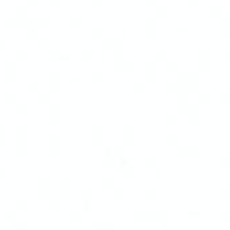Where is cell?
Masks as SVG:
<instances>
[{"label":"cell","mask_w":230,"mask_h":230,"mask_svg":"<svg viewBox=\"0 0 230 230\" xmlns=\"http://www.w3.org/2000/svg\"><path fill=\"white\" fill-rule=\"evenodd\" d=\"M50 19L47 16H34V15L23 14V15H12V16H6V23L12 24V26H47Z\"/></svg>","instance_id":"cell-1"},{"label":"cell","mask_w":230,"mask_h":230,"mask_svg":"<svg viewBox=\"0 0 230 230\" xmlns=\"http://www.w3.org/2000/svg\"><path fill=\"white\" fill-rule=\"evenodd\" d=\"M103 43L104 47L111 46L114 49L115 60L122 58V53H123V39L122 38H104Z\"/></svg>","instance_id":"cell-2"},{"label":"cell","mask_w":230,"mask_h":230,"mask_svg":"<svg viewBox=\"0 0 230 230\" xmlns=\"http://www.w3.org/2000/svg\"><path fill=\"white\" fill-rule=\"evenodd\" d=\"M6 77L7 81L16 80V61L15 60H8L6 62Z\"/></svg>","instance_id":"cell-3"},{"label":"cell","mask_w":230,"mask_h":230,"mask_svg":"<svg viewBox=\"0 0 230 230\" xmlns=\"http://www.w3.org/2000/svg\"><path fill=\"white\" fill-rule=\"evenodd\" d=\"M49 87L50 92H58L60 91V73L58 72H50L49 73Z\"/></svg>","instance_id":"cell-4"},{"label":"cell","mask_w":230,"mask_h":230,"mask_svg":"<svg viewBox=\"0 0 230 230\" xmlns=\"http://www.w3.org/2000/svg\"><path fill=\"white\" fill-rule=\"evenodd\" d=\"M71 181L68 179L61 180V199H71V187H69Z\"/></svg>","instance_id":"cell-5"},{"label":"cell","mask_w":230,"mask_h":230,"mask_svg":"<svg viewBox=\"0 0 230 230\" xmlns=\"http://www.w3.org/2000/svg\"><path fill=\"white\" fill-rule=\"evenodd\" d=\"M126 69V68H131L133 69V61H127V60L119 58L115 60V69Z\"/></svg>","instance_id":"cell-6"},{"label":"cell","mask_w":230,"mask_h":230,"mask_svg":"<svg viewBox=\"0 0 230 230\" xmlns=\"http://www.w3.org/2000/svg\"><path fill=\"white\" fill-rule=\"evenodd\" d=\"M38 45L41 49H49V38H46V37H39L38 38Z\"/></svg>","instance_id":"cell-7"},{"label":"cell","mask_w":230,"mask_h":230,"mask_svg":"<svg viewBox=\"0 0 230 230\" xmlns=\"http://www.w3.org/2000/svg\"><path fill=\"white\" fill-rule=\"evenodd\" d=\"M81 57H83L84 60H92L94 58V50L92 49H84V50H81Z\"/></svg>","instance_id":"cell-8"},{"label":"cell","mask_w":230,"mask_h":230,"mask_svg":"<svg viewBox=\"0 0 230 230\" xmlns=\"http://www.w3.org/2000/svg\"><path fill=\"white\" fill-rule=\"evenodd\" d=\"M27 29V32H29L30 37H38V26H29L26 27Z\"/></svg>","instance_id":"cell-9"},{"label":"cell","mask_w":230,"mask_h":230,"mask_svg":"<svg viewBox=\"0 0 230 230\" xmlns=\"http://www.w3.org/2000/svg\"><path fill=\"white\" fill-rule=\"evenodd\" d=\"M103 34H104V30L102 29V27H94V29H92V35L94 37L103 38Z\"/></svg>","instance_id":"cell-10"},{"label":"cell","mask_w":230,"mask_h":230,"mask_svg":"<svg viewBox=\"0 0 230 230\" xmlns=\"http://www.w3.org/2000/svg\"><path fill=\"white\" fill-rule=\"evenodd\" d=\"M6 126L4 125H0V145L3 146L4 144H6V138H4V136H6Z\"/></svg>","instance_id":"cell-11"},{"label":"cell","mask_w":230,"mask_h":230,"mask_svg":"<svg viewBox=\"0 0 230 230\" xmlns=\"http://www.w3.org/2000/svg\"><path fill=\"white\" fill-rule=\"evenodd\" d=\"M16 57H18V60H26L27 58V50L26 49H18V50H16Z\"/></svg>","instance_id":"cell-12"},{"label":"cell","mask_w":230,"mask_h":230,"mask_svg":"<svg viewBox=\"0 0 230 230\" xmlns=\"http://www.w3.org/2000/svg\"><path fill=\"white\" fill-rule=\"evenodd\" d=\"M27 92H29V94L38 92V84L37 83H29L27 84Z\"/></svg>","instance_id":"cell-13"},{"label":"cell","mask_w":230,"mask_h":230,"mask_svg":"<svg viewBox=\"0 0 230 230\" xmlns=\"http://www.w3.org/2000/svg\"><path fill=\"white\" fill-rule=\"evenodd\" d=\"M6 103L7 104L16 103V95H15V94H7L6 95Z\"/></svg>","instance_id":"cell-14"},{"label":"cell","mask_w":230,"mask_h":230,"mask_svg":"<svg viewBox=\"0 0 230 230\" xmlns=\"http://www.w3.org/2000/svg\"><path fill=\"white\" fill-rule=\"evenodd\" d=\"M92 77H94V81H102L103 80V72L100 71L92 72Z\"/></svg>","instance_id":"cell-15"},{"label":"cell","mask_w":230,"mask_h":230,"mask_svg":"<svg viewBox=\"0 0 230 230\" xmlns=\"http://www.w3.org/2000/svg\"><path fill=\"white\" fill-rule=\"evenodd\" d=\"M81 23H83L81 16H72V18H71V24H72V26H80Z\"/></svg>","instance_id":"cell-16"},{"label":"cell","mask_w":230,"mask_h":230,"mask_svg":"<svg viewBox=\"0 0 230 230\" xmlns=\"http://www.w3.org/2000/svg\"><path fill=\"white\" fill-rule=\"evenodd\" d=\"M15 14H16V15L27 14V6H18L16 8H15Z\"/></svg>","instance_id":"cell-17"},{"label":"cell","mask_w":230,"mask_h":230,"mask_svg":"<svg viewBox=\"0 0 230 230\" xmlns=\"http://www.w3.org/2000/svg\"><path fill=\"white\" fill-rule=\"evenodd\" d=\"M39 100L38 103L39 104H43V103H49V95L47 94H39Z\"/></svg>","instance_id":"cell-18"},{"label":"cell","mask_w":230,"mask_h":230,"mask_svg":"<svg viewBox=\"0 0 230 230\" xmlns=\"http://www.w3.org/2000/svg\"><path fill=\"white\" fill-rule=\"evenodd\" d=\"M16 108H18V111H16V114H18V115H22V114L26 115L27 114V106H26V104H19Z\"/></svg>","instance_id":"cell-19"},{"label":"cell","mask_w":230,"mask_h":230,"mask_svg":"<svg viewBox=\"0 0 230 230\" xmlns=\"http://www.w3.org/2000/svg\"><path fill=\"white\" fill-rule=\"evenodd\" d=\"M103 184H104V188H106V189H108V188H114V180H112V179H106V180H104V181H103Z\"/></svg>","instance_id":"cell-20"},{"label":"cell","mask_w":230,"mask_h":230,"mask_svg":"<svg viewBox=\"0 0 230 230\" xmlns=\"http://www.w3.org/2000/svg\"><path fill=\"white\" fill-rule=\"evenodd\" d=\"M49 206H50L49 209H50L52 211H54V210H56V211H58V210H60V202L58 201H52Z\"/></svg>","instance_id":"cell-21"},{"label":"cell","mask_w":230,"mask_h":230,"mask_svg":"<svg viewBox=\"0 0 230 230\" xmlns=\"http://www.w3.org/2000/svg\"><path fill=\"white\" fill-rule=\"evenodd\" d=\"M71 217H72V221H77V222H79V221H81V214H80V212L79 211H72L71 212Z\"/></svg>","instance_id":"cell-22"},{"label":"cell","mask_w":230,"mask_h":230,"mask_svg":"<svg viewBox=\"0 0 230 230\" xmlns=\"http://www.w3.org/2000/svg\"><path fill=\"white\" fill-rule=\"evenodd\" d=\"M60 50H57V49H50V50H49V56H50V58H54V57H56V58H60Z\"/></svg>","instance_id":"cell-23"},{"label":"cell","mask_w":230,"mask_h":230,"mask_svg":"<svg viewBox=\"0 0 230 230\" xmlns=\"http://www.w3.org/2000/svg\"><path fill=\"white\" fill-rule=\"evenodd\" d=\"M104 167H114V158L112 157H106L104 158Z\"/></svg>","instance_id":"cell-24"},{"label":"cell","mask_w":230,"mask_h":230,"mask_svg":"<svg viewBox=\"0 0 230 230\" xmlns=\"http://www.w3.org/2000/svg\"><path fill=\"white\" fill-rule=\"evenodd\" d=\"M18 210H23V211H26L27 210V202L26 201H23V202L19 201L18 202Z\"/></svg>","instance_id":"cell-25"},{"label":"cell","mask_w":230,"mask_h":230,"mask_svg":"<svg viewBox=\"0 0 230 230\" xmlns=\"http://www.w3.org/2000/svg\"><path fill=\"white\" fill-rule=\"evenodd\" d=\"M129 162V158H126V157H122L121 156V158H119V164H121V167H122V169L126 167V164Z\"/></svg>","instance_id":"cell-26"},{"label":"cell","mask_w":230,"mask_h":230,"mask_svg":"<svg viewBox=\"0 0 230 230\" xmlns=\"http://www.w3.org/2000/svg\"><path fill=\"white\" fill-rule=\"evenodd\" d=\"M122 195H123L122 189H116V191H115V199H122V198H123Z\"/></svg>","instance_id":"cell-27"},{"label":"cell","mask_w":230,"mask_h":230,"mask_svg":"<svg viewBox=\"0 0 230 230\" xmlns=\"http://www.w3.org/2000/svg\"><path fill=\"white\" fill-rule=\"evenodd\" d=\"M7 221H14L15 219V212H7Z\"/></svg>","instance_id":"cell-28"},{"label":"cell","mask_w":230,"mask_h":230,"mask_svg":"<svg viewBox=\"0 0 230 230\" xmlns=\"http://www.w3.org/2000/svg\"><path fill=\"white\" fill-rule=\"evenodd\" d=\"M91 207H89V201H84V211H89Z\"/></svg>","instance_id":"cell-29"},{"label":"cell","mask_w":230,"mask_h":230,"mask_svg":"<svg viewBox=\"0 0 230 230\" xmlns=\"http://www.w3.org/2000/svg\"><path fill=\"white\" fill-rule=\"evenodd\" d=\"M3 47H6V39L0 38V49H3Z\"/></svg>","instance_id":"cell-30"},{"label":"cell","mask_w":230,"mask_h":230,"mask_svg":"<svg viewBox=\"0 0 230 230\" xmlns=\"http://www.w3.org/2000/svg\"><path fill=\"white\" fill-rule=\"evenodd\" d=\"M111 152H112L111 147H106V157H110V156H111Z\"/></svg>","instance_id":"cell-31"},{"label":"cell","mask_w":230,"mask_h":230,"mask_svg":"<svg viewBox=\"0 0 230 230\" xmlns=\"http://www.w3.org/2000/svg\"><path fill=\"white\" fill-rule=\"evenodd\" d=\"M27 4H38V0H27Z\"/></svg>","instance_id":"cell-32"},{"label":"cell","mask_w":230,"mask_h":230,"mask_svg":"<svg viewBox=\"0 0 230 230\" xmlns=\"http://www.w3.org/2000/svg\"><path fill=\"white\" fill-rule=\"evenodd\" d=\"M0 177H6V169H0Z\"/></svg>","instance_id":"cell-33"},{"label":"cell","mask_w":230,"mask_h":230,"mask_svg":"<svg viewBox=\"0 0 230 230\" xmlns=\"http://www.w3.org/2000/svg\"><path fill=\"white\" fill-rule=\"evenodd\" d=\"M60 1H61V0H49L50 4H60Z\"/></svg>","instance_id":"cell-34"},{"label":"cell","mask_w":230,"mask_h":230,"mask_svg":"<svg viewBox=\"0 0 230 230\" xmlns=\"http://www.w3.org/2000/svg\"><path fill=\"white\" fill-rule=\"evenodd\" d=\"M92 3L94 4H102L103 3V0H92Z\"/></svg>","instance_id":"cell-35"}]
</instances>
